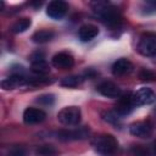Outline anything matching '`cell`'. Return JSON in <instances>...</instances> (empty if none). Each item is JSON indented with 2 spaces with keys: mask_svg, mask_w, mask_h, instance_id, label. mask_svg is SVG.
I'll return each mask as SVG.
<instances>
[{
  "mask_svg": "<svg viewBox=\"0 0 156 156\" xmlns=\"http://www.w3.org/2000/svg\"><path fill=\"white\" fill-rule=\"evenodd\" d=\"M91 7L94 13L107 26H118L122 21L119 10L108 1H94Z\"/></svg>",
  "mask_w": 156,
  "mask_h": 156,
  "instance_id": "cell-1",
  "label": "cell"
},
{
  "mask_svg": "<svg viewBox=\"0 0 156 156\" xmlns=\"http://www.w3.org/2000/svg\"><path fill=\"white\" fill-rule=\"evenodd\" d=\"M129 133L133 136L136 138H141V139H146L150 138L154 133V128L149 122H136L130 124L129 127Z\"/></svg>",
  "mask_w": 156,
  "mask_h": 156,
  "instance_id": "cell-11",
  "label": "cell"
},
{
  "mask_svg": "<svg viewBox=\"0 0 156 156\" xmlns=\"http://www.w3.org/2000/svg\"><path fill=\"white\" fill-rule=\"evenodd\" d=\"M90 134V129L87 127H79L76 129H61L56 133L58 140L71 141V140H83L87 139Z\"/></svg>",
  "mask_w": 156,
  "mask_h": 156,
  "instance_id": "cell-5",
  "label": "cell"
},
{
  "mask_svg": "<svg viewBox=\"0 0 156 156\" xmlns=\"http://www.w3.org/2000/svg\"><path fill=\"white\" fill-rule=\"evenodd\" d=\"M23 84H27V77L20 73H12L10 77H7L1 82V88L5 90H12Z\"/></svg>",
  "mask_w": 156,
  "mask_h": 156,
  "instance_id": "cell-15",
  "label": "cell"
},
{
  "mask_svg": "<svg viewBox=\"0 0 156 156\" xmlns=\"http://www.w3.org/2000/svg\"><path fill=\"white\" fill-rule=\"evenodd\" d=\"M30 63H32V71L37 76H45L49 73L50 68L45 60V55L43 51H35L30 56Z\"/></svg>",
  "mask_w": 156,
  "mask_h": 156,
  "instance_id": "cell-6",
  "label": "cell"
},
{
  "mask_svg": "<svg viewBox=\"0 0 156 156\" xmlns=\"http://www.w3.org/2000/svg\"><path fill=\"white\" fill-rule=\"evenodd\" d=\"M98 91L101 95H104L106 98H112V99H117V98H119L122 95L119 87L116 85L112 82H108V80H105V82L100 83L98 85Z\"/></svg>",
  "mask_w": 156,
  "mask_h": 156,
  "instance_id": "cell-14",
  "label": "cell"
},
{
  "mask_svg": "<svg viewBox=\"0 0 156 156\" xmlns=\"http://www.w3.org/2000/svg\"><path fill=\"white\" fill-rule=\"evenodd\" d=\"M112 74L116 77H123L129 74L133 71V63L127 60V58H118L117 61L113 62L112 67H111Z\"/></svg>",
  "mask_w": 156,
  "mask_h": 156,
  "instance_id": "cell-13",
  "label": "cell"
},
{
  "mask_svg": "<svg viewBox=\"0 0 156 156\" xmlns=\"http://www.w3.org/2000/svg\"><path fill=\"white\" fill-rule=\"evenodd\" d=\"M54 32L52 30H48V29H41V30H38L35 32L33 35H32V40L37 44H44V43H48L50 41L52 38H54Z\"/></svg>",
  "mask_w": 156,
  "mask_h": 156,
  "instance_id": "cell-17",
  "label": "cell"
},
{
  "mask_svg": "<svg viewBox=\"0 0 156 156\" xmlns=\"http://www.w3.org/2000/svg\"><path fill=\"white\" fill-rule=\"evenodd\" d=\"M98 34H99V28L94 24H90V23L83 24L78 29V38L82 41H90L95 37H98Z\"/></svg>",
  "mask_w": 156,
  "mask_h": 156,
  "instance_id": "cell-16",
  "label": "cell"
},
{
  "mask_svg": "<svg viewBox=\"0 0 156 156\" xmlns=\"http://www.w3.org/2000/svg\"><path fill=\"white\" fill-rule=\"evenodd\" d=\"M133 101L135 107L136 106H144V105H151L156 101V94L150 88H140L135 93H133Z\"/></svg>",
  "mask_w": 156,
  "mask_h": 156,
  "instance_id": "cell-8",
  "label": "cell"
},
{
  "mask_svg": "<svg viewBox=\"0 0 156 156\" xmlns=\"http://www.w3.org/2000/svg\"><path fill=\"white\" fill-rule=\"evenodd\" d=\"M32 24V21L30 18H27V17H23V18H20L18 21H16L12 27H11V32L15 33V34H18V33H23L26 32Z\"/></svg>",
  "mask_w": 156,
  "mask_h": 156,
  "instance_id": "cell-18",
  "label": "cell"
},
{
  "mask_svg": "<svg viewBox=\"0 0 156 156\" xmlns=\"http://www.w3.org/2000/svg\"><path fill=\"white\" fill-rule=\"evenodd\" d=\"M68 10V4L62 0H54L46 7V15L52 20H61Z\"/></svg>",
  "mask_w": 156,
  "mask_h": 156,
  "instance_id": "cell-9",
  "label": "cell"
},
{
  "mask_svg": "<svg viewBox=\"0 0 156 156\" xmlns=\"http://www.w3.org/2000/svg\"><path fill=\"white\" fill-rule=\"evenodd\" d=\"M7 156H27V152L22 146H15L9 151Z\"/></svg>",
  "mask_w": 156,
  "mask_h": 156,
  "instance_id": "cell-26",
  "label": "cell"
},
{
  "mask_svg": "<svg viewBox=\"0 0 156 156\" xmlns=\"http://www.w3.org/2000/svg\"><path fill=\"white\" fill-rule=\"evenodd\" d=\"M136 50L143 56H155L156 55V33H152V32L143 33L136 44Z\"/></svg>",
  "mask_w": 156,
  "mask_h": 156,
  "instance_id": "cell-3",
  "label": "cell"
},
{
  "mask_svg": "<svg viewBox=\"0 0 156 156\" xmlns=\"http://www.w3.org/2000/svg\"><path fill=\"white\" fill-rule=\"evenodd\" d=\"M130 151L133 156H151L150 150L143 145H134Z\"/></svg>",
  "mask_w": 156,
  "mask_h": 156,
  "instance_id": "cell-25",
  "label": "cell"
},
{
  "mask_svg": "<svg viewBox=\"0 0 156 156\" xmlns=\"http://www.w3.org/2000/svg\"><path fill=\"white\" fill-rule=\"evenodd\" d=\"M57 150L52 145H41L37 149V155L39 156H55Z\"/></svg>",
  "mask_w": 156,
  "mask_h": 156,
  "instance_id": "cell-20",
  "label": "cell"
},
{
  "mask_svg": "<svg viewBox=\"0 0 156 156\" xmlns=\"http://www.w3.org/2000/svg\"><path fill=\"white\" fill-rule=\"evenodd\" d=\"M134 108H135V105L133 101V93H127L118 98V101L115 106V112H117V115L123 117L129 115Z\"/></svg>",
  "mask_w": 156,
  "mask_h": 156,
  "instance_id": "cell-7",
  "label": "cell"
},
{
  "mask_svg": "<svg viewBox=\"0 0 156 156\" xmlns=\"http://www.w3.org/2000/svg\"><path fill=\"white\" fill-rule=\"evenodd\" d=\"M141 11L144 15H154L156 13V0H147L143 4Z\"/></svg>",
  "mask_w": 156,
  "mask_h": 156,
  "instance_id": "cell-21",
  "label": "cell"
},
{
  "mask_svg": "<svg viewBox=\"0 0 156 156\" xmlns=\"http://www.w3.org/2000/svg\"><path fill=\"white\" fill-rule=\"evenodd\" d=\"M83 82V78L80 76H67L61 79L60 84L65 88H76Z\"/></svg>",
  "mask_w": 156,
  "mask_h": 156,
  "instance_id": "cell-19",
  "label": "cell"
},
{
  "mask_svg": "<svg viewBox=\"0 0 156 156\" xmlns=\"http://www.w3.org/2000/svg\"><path fill=\"white\" fill-rule=\"evenodd\" d=\"M139 78L143 82H154V80H156V73L147 68H143L139 72Z\"/></svg>",
  "mask_w": 156,
  "mask_h": 156,
  "instance_id": "cell-22",
  "label": "cell"
},
{
  "mask_svg": "<svg viewBox=\"0 0 156 156\" xmlns=\"http://www.w3.org/2000/svg\"><path fill=\"white\" fill-rule=\"evenodd\" d=\"M57 119L63 126H78L82 119V111L77 106H67L57 113Z\"/></svg>",
  "mask_w": 156,
  "mask_h": 156,
  "instance_id": "cell-4",
  "label": "cell"
},
{
  "mask_svg": "<svg viewBox=\"0 0 156 156\" xmlns=\"http://www.w3.org/2000/svg\"><path fill=\"white\" fill-rule=\"evenodd\" d=\"M51 63L55 68L58 69H68L71 67H73L74 65V57L72 56V54L67 52V51H61L57 52L52 56L51 58Z\"/></svg>",
  "mask_w": 156,
  "mask_h": 156,
  "instance_id": "cell-10",
  "label": "cell"
},
{
  "mask_svg": "<svg viewBox=\"0 0 156 156\" xmlns=\"http://www.w3.org/2000/svg\"><path fill=\"white\" fill-rule=\"evenodd\" d=\"M35 101L40 105H44V106H51L55 102V96L52 94H44V95L38 96L35 99Z\"/></svg>",
  "mask_w": 156,
  "mask_h": 156,
  "instance_id": "cell-23",
  "label": "cell"
},
{
  "mask_svg": "<svg viewBox=\"0 0 156 156\" xmlns=\"http://www.w3.org/2000/svg\"><path fill=\"white\" fill-rule=\"evenodd\" d=\"M102 118H104L106 122H108V123L117 124L122 117H121L119 115H117V112H115V111H107V112H104V113H102Z\"/></svg>",
  "mask_w": 156,
  "mask_h": 156,
  "instance_id": "cell-24",
  "label": "cell"
},
{
  "mask_svg": "<svg viewBox=\"0 0 156 156\" xmlns=\"http://www.w3.org/2000/svg\"><path fill=\"white\" fill-rule=\"evenodd\" d=\"M152 152L156 155V140L154 141V146H152Z\"/></svg>",
  "mask_w": 156,
  "mask_h": 156,
  "instance_id": "cell-27",
  "label": "cell"
},
{
  "mask_svg": "<svg viewBox=\"0 0 156 156\" xmlns=\"http://www.w3.org/2000/svg\"><path fill=\"white\" fill-rule=\"evenodd\" d=\"M46 118V113L35 107H27L23 112V122L26 124H38Z\"/></svg>",
  "mask_w": 156,
  "mask_h": 156,
  "instance_id": "cell-12",
  "label": "cell"
},
{
  "mask_svg": "<svg viewBox=\"0 0 156 156\" xmlns=\"http://www.w3.org/2000/svg\"><path fill=\"white\" fill-rule=\"evenodd\" d=\"M93 147L100 156H118L119 145L111 134H101L93 140Z\"/></svg>",
  "mask_w": 156,
  "mask_h": 156,
  "instance_id": "cell-2",
  "label": "cell"
}]
</instances>
